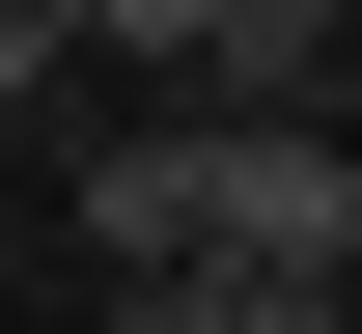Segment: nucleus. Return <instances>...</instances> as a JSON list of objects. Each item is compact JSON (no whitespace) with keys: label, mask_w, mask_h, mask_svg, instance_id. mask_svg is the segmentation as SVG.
Wrapping results in <instances>:
<instances>
[{"label":"nucleus","mask_w":362,"mask_h":334,"mask_svg":"<svg viewBox=\"0 0 362 334\" xmlns=\"http://www.w3.org/2000/svg\"><path fill=\"white\" fill-rule=\"evenodd\" d=\"M84 251H112V279H195V251H223V195H195V112H168V140H84Z\"/></svg>","instance_id":"obj_1"},{"label":"nucleus","mask_w":362,"mask_h":334,"mask_svg":"<svg viewBox=\"0 0 362 334\" xmlns=\"http://www.w3.org/2000/svg\"><path fill=\"white\" fill-rule=\"evenodd\" d=\"M112 56H195V84H223V0H84Z\"/></svg>","instance_id":"obj_2"},{"label":"nucleus","mask_w":362,"mask_h":334,"mask_svg":"<svg viewBox=\"0 0 362 334\" xmlns=\"http://www.w3.org/2000/svg\"><path fill=\"white\" fill-rule=\"evenodd\" d=\"M56 56H84V0H0V112H28V84H56Z\"/></svg>","instance_id":"obj_3"},{"label":"nucleus","mask_w":362,"mask_h":334,"mask_svg":"<svg viewBox=\"0 0 362 334\" xmlns=\"http://www.w3.org/2000/svg\"><path fill=\"white\" fill-rule=\"evenodd\" d=\"M84 334H195V279H112V306H84Z\"/></svg>","instance_id":"obj_4"}]
</instances>
